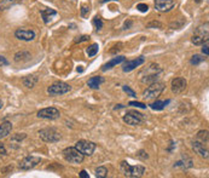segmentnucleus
Listing matches in <instances>:
<instances>
[{
    "label": "nucleus",
    "mask_w": 209,
    "mask_h": 178,
    "mask_svg": "<svg viewBox=\"0 0 209 178\" xmlns=\"http://www.w3.org/2000/svg\"><path fill=\"white\" fill-rule=\"evenodd\" d=\"M123 121L127 125L137 126V125H140L141 122H144V115L138 113L137 110H129L123 115Z\"/></svg>",
    "instance_id": "nucleus-8"
},
{
    "label": "nucleus",
    "mask_w": 209,
    "mask_h": 178,
    "mask_svg": "<svg viewBox=\"0 0 209 178\" xmlns=\"http://www.w3.org/2000/svg\"><path fill=\"white\" fill-rule=\"evenodd\" d=\"M3 108V101H1V98H0V109Z\"/></svg>",
    "instance_id": "nucleus-44"
},
{
    "label": "nucleus",
    "mask_w": 209,
    "mask_h": 178,
    "mask_svg": "<svg viewBox=\"0 0 209 178\" xmlns=\"http://www.w3.org/2000/svg\"><path fill=\"white\" fill-rule=\"evenodd\" d=\"M130 107H137V108H146V106L144 103H141V102H129L128 103Z\"/></svg>",
    "instance_id": "nucleus-34"
},
{
    "label": "nucleus",
    "mask_w": 209,
    "mask_h": 178,
    "mask_svg": "<svg viewBox=\"0 0 209 178\" xmlns=\"http://www.w3.org/2000/svg\"><path fill=\"white\" fill-rule=\"evenodd\" d=\"M40 161H41V159L37 156H25L18 164V167L23 171H28L30 169H34L37 164H40Z\"/></svg>",
    "instance_id": "nucleus-10"
},
{
    "label": "nucleus",
    "mask_w": 209,
    "mask_h": 178,
    "mask_svg": "<svg viewBox=\"0 0 209 178\" xmlns=\"http://www.w3.org/2000/svg\"><path fill=\"white\" fill-rule=\"evenodd\" d=\"M125 59H126V58H125L123 56H117V57L112 58L111 61H109L108 63H105V64L103 66L102 70H103V72H107V70H109V69L114 68L115 66H117V64H120V63H122V62H123Z\"/></svg>",
    "instance_id": "nucleus-17"
},
{
    "label": "nucleus",
    "mask_w": 209,
    "mask_h": 178,
    "mask_svg": "<svg viewBox=\"0 0 209 178\" xmlns=\"http://www.w3.org/2000/svg\"><path fill=\"white\" fill-rule=\"evenodd\" d=\"M37 116L41 119H47V120H55L61 116V113L58 109L50 107V108H44L37 111Z\"/></svg>",
    "instance_id": "nucleus-11"
},
{
    "label": "nucleus",
    "mask_w": 209,
    "mask_h": 178,
    "mask_svg": "<svg viewBox=\"0 0 209 178\" xmlns=\"http://www.w3.org/2000/svg\"><path fill=\"white\" fill-rule=\"evenodd\" d=\"M39 137H40L44 142L47 143H56L61 139V132L53 127H47V129L39 131Z\"/></svg>",
    "instance_id": "nucleus-5"
},
{
    "label": "nucleus",
    "mask_w": 209,
    "mask_h": 178,
    "mask_svg": "<svg viewBox=\"0 0 209 178\" xmlns=\"http://www.w3.org/2000/svg\"><path fill=\"white\" fill-rule=\"evenodd\" d=\"M162 73V69L156 63H150V64L140 72V80L141 82H155L160 78V74Z\"/></svg>",
    "instance_id": "nucleus-1"
},
{
    "label": "nucleus",
    "mask_w": 209,
    "mask_h": 178,
    "mask_svg": "<svg viewBox=\"0 0 209 178\" xmlns=\"http://www.w3.org/2000/svg\"><path fill=\"white\" fill-rule=\"evenodd\" d=\"M87 12H89V9H87V7H82V9H81V16L85 17Z\"/></svg>",
    "instance_id": "nucleus-41"
},
{
    "label": "nucleus",
    "mask_w": 209,
    "mask_h": 178,
    "mask_svg": "<svg viewBox=\"0 0 209 178\" xmlns=\"http://www.w3.org/2000/svg\"><path fill=\"white\" fill-rule=\"evenodd\" d=\"M87 40H89V36L88 35H81L79 38H76L75 43H82V41H87Z\"/></svg>",
    "instance_id": "nucleus-36"
},
{
    "label": "nucleus",
    "mask_w": 209,
    "mask_h": 178,
    "mask_svg": "<svg viewBox=\"0 0 209 178\" xmlns=\"http://www.w3.org/2000/svg\"><path fill=\"white\" fill-rule=\"evenodd\" d=\"M209 24L208 22L205 24H202L200 27L195 30L193 35H192V43L195 45H202L204 41L208 40V36H209Z\"/></svg>",
    "instance_id": "nucleus-6"
},
{
    "label": "nucleus",
    "mask_w": 209,
    "mask_h": 178,
    "mask_svg": "<svg viewBox=\"0 0 209 178\" xmlns=\"http://www.w3.org/2000/svg\"><path fill=\"white\" fill-rule=\"evenodd\" d=\"M191 166H192V160L187 155L182 156L181 160L177 161L174 165V167H181V169H190Z\"/></svg>",
    "instance_id": "nucleus-19"
},
{
    "label": "nucleus",
    "mask_w": 209,
    "mask_h": 178,
    "mask_svg": "<svg viewBox=\"0 0 209 178\" xmlns=\"http://www.w3.org/2000/svg\"><path fill=\"white\" fill-rule=\"evenodd\" d=\"M123 62H125V64H123L122 69H123V72L128 73V72H132L133 69H135L137 67H139L140 64H143V63L145 62V58L143 56H140V57H138V58H135L133 61H126L125 59Z\"/></svg>",
    "instance_id": "nucleus-15"
},
{
    "label": "nucleus",
    "mask_w": 209,
    "mask_h": 178,
    "mask_svg": "<svg viewBox=\"0 0 209 178\" xmlns=\"http://www.w3.org/2000/svg\"><path fill=\"white\" fill-rule=\"evenodd\" d=\"M192 149L195 150L196 154H198L201 158H204L207 159L208 158V143H204V142H201L198 139H195L192 142Z\"/></svg>",
    "instance_id": "nucleus-12"
},
{
    "label": "nucleus",
    "mask_w": 209,
    "mask_h": 178,
    "mask_svg": "<svg viewBox=\"0 0 209 178\" xmlns=\"http://www.w3.org/2000/svg\"><path fill=\"white\" fill-rule=\"evenodd\" d=\"M4 155H6V148H5L4 143L0 142V156H4Z\"/></svg>",
    "instance_id": "nucleus-39"
},
{
    "label": "nucleus",
    "mask_w": 209,
    "mask_h": 178,
    "mask_svg": "<svg viewBox=\"0 0 209 178\" xmlns=\"http://www.w3.org/2000/svg\"><path fill=\"white\" fill-rule=\"evenodd\" d=\"M174 0H155V9L160 12H168L174 7Z\"/></svg>",
    "instance_id": "nucleus-14"
},
{
    "label": "nucleus",
    "mask_w": 209,
    "mask_h": 178,
    "mask_svg": "<svg viewBox=\"0 0 209 178\" xmlns=\"http://www.w3.org/2000/svg\"><path fill=\"white\" fill-rule=\"evenodd\" d=\"M166 88V85L163 82H157V81H155L152 82L146 90L143 92V98L146 99V101H150V99H154L156 97H159L163 90Z\"/></svg>",
    "instance_id": "nucleus-4"
},
{
    "label": "nucleus",
    "mask_w": 209,
    "mask_h": 178,
    "mask_svg": "<svg viewBox=\"0 0 209 178\" xmlns=\"http://www.w3.org/2000/svg\"><path fill=\"white\" fill-rule=\"evenodd\" d=\"M121 50H122V44L119 43L117 45H115L114 48H111V50L109 51V52H110L111 55H115V54H117V52H119V51H121Z\"/></svg>",
    "instance_id": "nucleus-32"
},
{
    "label": "nucleus",
    "mask_w": 209,
    "mask_h": 178,
    "mask_svg": "<svg viewBox=\"0 0 209 178\" xmlns=\"http://www.w3.org/2000/svg\"><path fill=\"white\" fill-rule=\"evenodd\" d=\"M195 3H197V4H200V3H202V0H193Z\"/></svg>",
    "instance_id": "nucleus-45"
},
{
    "label": "nucleus",
    "mask_w": 209,
    "mask_h": 178,
    "mask_svg": "<svg viewBox=\"0 0 209 178\" xmlns=\"http://www.w3.org/2000/svg\"><path fill=\"white\" fill-rule=\"evenodd\" d=\"M103 81H104V79L102 78V76H93V78H91L87 81V85H88V87L96 90V88H99V86H100V84Z\"/></svg>",
    "instance_id": "nucleus-21"
},
{
    "label": "nucleus",
    "mask_w": 209,
    "mask_h": 178,
    "mask_svg": "<svg viewBox=\"0 0 209 178\" xmlns=\"http://www.w3.org/2000/svg\"><path fill=\"white\" fill-rule=\"evenodd\" d=\"M63 158L69 164H81L84 161V154L80 153L75 147H69L63 150Z\"/></svg>",
    "instance_id": "nucleus-3"
},
{
    "label": "nucleus",
    "mask_w": 209,
    "mask_h": 178,
    "mask_svg": "<svg viewBox=\"0 0 209 178\" xmlns=\"http://www.w3.org/2000/svg\"><path fill=\"white\" fill-rule=\"evenodd\" d=\"M41 16H43V20H44V22L45 23H48L51 20H52V17H55L56 15H57V12L55 11V10H51V9H46V10H43L41 12Z\"/></svg>",
    "instance_id": "nucleus-22"
},
{
    "label": "nucleus",
    "mask_w": 209,
    "mask_h": 178,
    "mask_svg": "<svg viewBox=\"0 0 209 178\" xmlns=\"http://www.w3.org/2000/svg\"><path fill=\"white\" fill-rule=\"evenodd\" d=\"M107 176H108V170L105 167L100 166V167H98L96 170V177L97 178H105Z\"/></svg>",
    "instance_id": "nucleus-26"
},
{
    "label": "nucleus",
    "mask_w": 209,
    "mask_h": 178,
    "mask_svg": "<svg viewBox=\"0 0 209 178\" xmlns=\"http://www.w3.org/2000/svg\"><path fill=\"white\" fill-rule=\"evenodd\" d=\"M30 58V54L27 51H21L15 55V61L16 62H23V61H28Z\"/></svg>",
    "instance_id": "nucleus-24"
},
{
    "label": "nucleus",
    "mask_w": 209,
    "mask_h": 178,
    "mask_svg": "<svg viewBox=\"0 0 209 178\" xmlns=\"http://www.w3.org/2000/svg\"><path fill=\"white\" fill-rule=\"evenodd\" d=\"M75 148L79 150L80 153H82L84 155H92L93 151L96 150V144L93 142H89V141H84V139H81V141L76 142L75 144Z\"/></svg>",
    "instance_id": "nucleus-9"
},
{
    "label": "nucleus",
    "mask_w": 209,
    "mask_h": 178,
    "mask_svg": "<svg viewBox=\"0 0 209 178\" xmlns=\"http://www.w3.org/2000/svg\"><path fill=\"white\" fill-rule=\"evenodd\" d=\"M196 139H198V141H201V142H204V143H208V131L205 130H203V131H200L198 133H197V138Z\"/></svg>",
    "instance_id": "nucleus-28"
},
{
    "label": "nucleus",
    "mask_w": 209,
    "mask_h": 178,
    "mask_svg": "<svg viewBox=\"0 0 209 178\" xmlns=\"http://www.w3.org/2000/svg\"><path fill=\"white\" fill-rule=\"evenodd\" d=\"M186 86H187V81L184 78H175L172 80V91L175 95L182 93L186 90Z\"/></svg>",
    "instance_id": "nucleus-13"
},
{
    "label": "nucleus",
    "mask_w": 209,
    "mask_h": 178,
    "mask_svg": "<svg viewBox=\"0 0 209 178\" xmlns=\"http://www.w3.org/2000/svg\"><path fill=\"white\" fill-rule=\"evenodd\" d=\"M137 9H138L140 12H146V11L149 10V6H148L146 4H143V3H141V4H138V5H137Z\"/></svg>",
    "instance_id": "nucleus-35"
},
{
    "label": "nucleus",
    "mask_w": 209,
    "mask_h": 178,
    "mask_svg": "<svg viewBox=\"0 0 209 178\" xmlns=\"http://www.w3.org/2000/svg\"><path fill=\"white\" fill-rule=\"evenodd\" d=\"M25 138V133H17L16 136H14V137H12V141H18V142H21L22 141V139H24Z\"/></svg>",
    "instance_id": "nucleus-37"
},
{
    "label": "nucleus",
    "mask_w": 209,
    "mask_h": 178,
    "mask_svg": "<svg viewBox=\"0 0 209 178\" xmlns=\"http://www.w3.org/2000/svg\"><path fill=\"white\" fill-rule=\"evenodd\" d=\"M70 86L67 84V82H63V81H59V82H55L52 84L48 88H47V93L50 96H61V95H64V93H68L70 91Z\"/></svg>",
    "instance_id": "nucleus-7"
},
{
    "label": "nucleus",
    "mask_w": 209,
    "mask_h": 178,
    "mask_svg": "<svg viewBox=\"0 0 209 178\" xmlns=\"http://www.w3.org/2000/svg\"><path fill=\"white\" fill-rule=\"evenodd\" d=\"M93 24L96 25V28H97L98 30H100L102 27H103V22H102V20H100L99 17H94V20H93Z\"/></svg>",
    "instance_id": "nucleus-33"
},
{
    "label": "nucleus",
    "mask_w": 209,
    "mask_h": 178,
    "mask_svg": "<svg viewBox=\"0 0 209 178\" xmlns=\"http://www.w3.org/2000/svg\"><path fill=\"white\" fill-rule=\"evenodd\" d=\"M15 36L23 41H32L35 39V33L30 29H17L15 32Z\"/></svg>",
    "instance_id": "nucleus-16"
},
{
    "label": "nucleus",
    "mask_w": 209,
    "mask_h": 178,
    "mask_svg": "<svg viewBox=\"0 0 209 178\" xmlns=\"http://www.w3.org/2000/svg\"><path fill=\"white\" fill-rule=\"evenodd\" d=\"M204 61V57H202L201 55H195V56H192V58H191V64L192 66H198L200 63H202Z\"/></svg>",
    "instance_id": "nucleus-29"
},
{
    "label": "nucleus",
    "mask_w": 209,
    "mask_h": 178,
    "mask_svg": "<svg viewBox=\"0 0 209 178\" xmlns=\"http://www.w3.org/2000/svg\"><path fill=\"white\" fill-rule=\"evenodd\" d=\"M202 45H203V47H202V52L204 54V56H208V55H209V50H208V40L204 41Z\"/></svg>",
    "instance_id": "nucleus-38"
},
{
    "label": "nucleus",
    "mask_w": 209,
    "mask_h": 178,
    "mask_svg": "<svg viewBox=\"0 0 209 178\" xmlns=\"http://www.w3.org/2000/svg\"><path fill=\"white\" fill-rule=\"evenodd\" d=\"M9 64V62H7V59L4 57V56H0V66H7Z\"/></svg>",
    "instance_id": "nucleus-40"
},
{
    "label": "nucleus",
    "mask_w": 209,
    "mask_h": 178,
    "mask_svg": "<svg viewBox=\"0 0 209 178\" xmlns=\"http://www.w3.org/2000/svg\"><path fill=\"white\" fill-rule=\"evenodd\" d=\"M169 102H171L169 99H167V101H156V102H154V103L150 104V108L154 109V110H162L169 103Z\"/></svg>",
    "instance_id": "nucleus-23"
},
{
    "label": "nucleus",
    "mask_w": 209,
    "mask_h": 178,
    "mask_svg": "<svg viewBox=\"0 0 209 178\" xmlns=\"http://www.w3.org/2000/svg\"><path fill=\"white\" fill-rule=\"evenodd\" d=\"M122 88H123V91L127 93V95H129L130 97H137V95H135V92L130 88L129 86H127V85H125V86H122Z\"/></svg>",
    "instance_id": "nucleus-31"
},
{
    "label": "nucleus",
    "mask_w": 209,
    "mask_h": 178,
    "mask_svg": "<svg viewBox=\"0 0 209 178\" xmlns=\"http://www.w3.org/2000/svg\"><path fill=\"white\" fill-rule=\"evenodd\" d=\"M103 1H104V3H105V1H109V0H103Z\"/></svg>",
    "instance_id": "nucleus-46"
},
{
    "label": "nucleus",
    "mask_w": 209,
    "mask_h": 178,
    "mask_svg": "<svg viewBox=\"0 0 209 178\" xmlns=\"http://www.w3.org/2000/svg\"><path fill=\"white\" fill-rule=\"evenodd\" d=\"M120 171L123 173L125 177L129 178H138L141 177L145 172V167L141 165H135V166H130L127 161H122L120 164Z\"/></svg>",
    "instance_id": "nucleus-2"
},
{
    "label": "nucleus",
    "mask_w": 209,
    "mask_h": 178,
    "mask_svg": "<svg viewBox=\"0 0 209 178\" xmlns=\"http://www.w3.org/2000/svg\"><path fill=\"white\" fill-rule=\"evenodd\" d=\"M11 130H12V124L10 121H4L0 125V139L7 137L11 132Z\"/></svg>",
    "instance_id": "nucleus-18"
},
{
    "label": "nucleus",
    "mask_w": 209,
    "mask_h": 178,
    "mask_svg": "<svg viewBox=\"0 0 209 178\" xmlns=\"http://www.w3.org/2000/svg\"><path fill=\"white\" fill-rule=\"evenodd\" d=\"M22 81H23V85L25 87L33 88L35 86V84L37 82V78H36L35 75H27V76H24Z\"/></svg>",
    "instance_id": "nucleus-20"
},
{
    "label": "nucleus",
    "mask_w": 209,
    "mask_h": 178,
    "mask_svg": "<svg viewBox=\"0 0 209 178\" xmlns=\"http://www.w3.org/2000/svg\"><path fill=\"white\" fill-rule=\"evenodd\" d=\"M80 177H81V178H88V173H87L85 170H82V171L80 172Z\"/></svg>",
    "instance_id": "nucleus-42"
},
{
    "label": "nucleus",
    "mask_w": 209,
    "mask_h": 178,
    "mask_svg": "<svg viewBox=\"0 0 209 178\" xmlns=\"http://www.w3.org/2000/svg\"><path fill=\"white\" fill-rule=\"evenodd\" d=\"M17 3V0H0V10L4 11L10 9L11 6H14Z\"/></svg>",
    "instance_id": "nucleus-25"
},
{
    "label": "nucleus",
    "mask_w": 209,
    "mask_h": 178,
    "mask_svg": "<svg viewBox=\"0 0 209 178\" xmlns=\"http://www.w3.org/2000/svg\"><path fill=\"white\" fill-rule=\"evenodd\" d=\"M148 28H162L163 25H162V23L161 22H159V21H152V22H150V23H148V25H146Z\"/></svg>",
    "instance_id": "nucleus-30"
},
{
    "label": "nucleus",
    "mask_w": 209,
    "mask_h": 178,
    "mask_svg": "<svg viewBox=\"0 0 209 178\" xmlns=\"http://www.w3.org/2000/svg\"><path fill=\"white\" fill-rule=\"evenodd\" d=\"M130 25H132V21H128V22H126V23H125V29L129 28Z\"/></svg>",
    "instance_id": "nucleus-43"
},
{
    "label": "nucleus",
    "mask_w": 209,
    "mask_h": 178,
    "mask_svg": "<svg viewBox=\"0 0 209 178\" xmlns=\"http://www.w3.org/2000/svg\"><path fill=\"white\" fill-rule=\"evenodd\" d=\"M98 50H99V46H98L97 44L91 45V46L87 48V55H88L89 57H93V56H96V55H97Z\"/></svg>",
    "instance_id": "nucleus-27"
}]
</instances>
